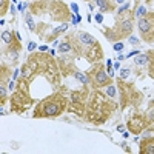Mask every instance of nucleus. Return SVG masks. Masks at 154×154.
<instances>
[{"mask_svg":"<svg viewBox=\"0 0 154 154\" xmlns=\"http://www.w3.org/2000/svg\"><path fill=\"white\" fill-rule=\"evenodd\" d=\"M20 75L26 77L31 83L35 80V77H45L54 91H57L62 86V79H63L56 56H53L48 51H45V53H42V51L29 53L26 62L20 68Z\"/></svg>","mask_w":154,"mask_h":154,"instance_id":"obj_1","label":"nucleus"},{"mask_svg":"<svg viewBox=\"0 0 154 154\" xmlns=\"http://www.w3.org/2000/svg\"><path fill=\"white\" fill-rule=\"evenodd\" d=\"M117 108L119 103L106 93L100 91V89H91L83 119L91 125H103L111 119V116L117 111Z\"/></svg>","mask_w":154,"mask_h":154,"instance_id":"obj_2","label":"nucleus"},{"mask_svg":"<svg viewBox=\"0 0 154 154\" xmlns=\"http://www.w3.org/2000/svg\"><path fill=\"white\" fill-rule=\"evenodd\" d=\"M69 97L63 91H54L48 97L42 99L34 108V119H56L68 111Z\"/></svg>","mask_w":154,"mask_h":154,"instance_id":"obj_3","label":"nucleus"},{"mask_svg":"<svg viewBox=\"0 0 154 154\" xmlns=\"http://www.w3.org/2000/svg\"><path fill=\"white\" fill-rule=\"evenodd\" d=\"M35 103V99L31 96V82L26 77L20 75L16 80V89L9 97L11 111L16 114H23Z\"/></svg>","mask_w":154,"mask_h":154,"instance_id":"obj_4","label":"nucleus"},{"mask_svg":"<svg viewBox=\"0 0 154 154\" xmlns=\"http://www.w3.org/2000/svg\"><path fill=\"white\" fill-rule=\"evenodd\" d=\"M116 86H117V89H119V109L120 111H125L128 108H134V109L140 108L145 96L134 85V82H130V80H125V79L117 77Z\"/></svg>","mask_w":154,"mask_h":154,"instance_id":"obj_5","label":"nucleus"},{"mask_svg":"<svg viewBox=\"0 0 154 154\" xmlns=\"http://www.w3.org/2000/svg\"><path fill=\"white\" fill-rule=\"evenodd\" d=\"M134 9L131 11V14L125 17V19H119L116 20L114 26H105L102 29V32L105 34V37L108 38L109 42L116 43V42H122L123 38H128L131 34H133V29H134Z\"/></svg>","mask_w":154,"mask_h":154,"instance_id":"obj_6","label":"nucleus"},{"mask_svg":"<svg viewBox=\"0 0 154 154\" xmlns=\"http://www.w3.org/2000/svg\"><path fill=\"white\" fill-rule=\"evenodd\" d=\"M89 93H91V86H88V85H82L79 89H71V91L68 93V97H69L68 112H72V114L77 116V117L83 119Z\"/></svg>","mask_w":154,"mask_h":154,"instance_id":"obj_7","label":"nucleus"},{"mask_svg":"<svg viewBox=\"0 0 154 154\" xmlns=\"http://www.w3.org/2000/svg\"><path fill=\"white\" fill-rule=\"evenodd\" d=\"M88 75V80H89V86L91 89H100V88H106L108 85L114 83V79L108 74L106 66L103 65L102 62L94 63V65L89 68L88 71H85Z\"/></svg>","mask_w":154,"mask_h":154,"instance_id":"obj_8","label":"nucleus"},{"mask_svg":"<svg viewBox=\"0 0 154 154\" xmlns=\"http://www.w3.org/2000/svg\"><path fill=\"white\" fill-rule=\"evenodd\" d=\"M72 14L74 12H71L68 5L63 3L62 0H48L45 16H49L51 20H54L57 23H66L72 20Z\"/></svg>","mask_w":154,"mask_h":154,"instance_id":"obj_9","label":"nucleus"},{"mask_svg":"<svg viewBox=\"0 0 154 154\" xmlns=\"http://www.w3.org/2000/svg\"><path fill=\"white\" fill-rule=\"evenodd\" d=\"M137 29L142 42L148 45L154 43V11H148L145 16L137 19Z\"/></svg>","mask_w":154,"mask_h":154,"instance_id":"obj_10","label":"nucleus"},{"mask_svg":"<svg viewBox=\"0 0 154 154\" xmlns=\"http://www.w3.org/2000/svg\"><path fill=\"white\" fill-rule=\"evenodd\" d=\"M149 125H151V123H149V120H148V117H146L145 111L140 112L139 109H136L133 114H130V117L126 119V128H128V131H130L133 136L142 134Z\"/></svg>","mask_w":154,"mask_h":154,"instance_id":"obj_11","label":"nucleus"},{"mask_svg":"<svg viewBox=\"0 0 154 154\" xmlns=\"http://www.w3.org/2000/svg\"><path fill=\"white\" fill-rule=\"evenodd\" d=\"M82 57L88 63H91V65H94V63H99V62L103 60L105 54H103V48H102L100 42L96 40V42L89 43V45H83L82 46Z\"/></svg>","mask_w":154,"mask_h":154,"instance_id":"obj_12","label":"nucleus"},{"mask_svg":"<svg viewBox=\"0 0 154 154\" xmlns=\"http://www.w3.org/2000/svg\"><path fill=\"white\" fill-rule=\"evenodd\" d=\"M57 59V63H59V68H60V72L63 77H68V75H72L74 71L77 69L75 66V62L74 60H66V59H62V57H56Z\"/></svg>","mask_w":154,"mask_h":154,"instance_id":"obj_13","label":"nucleus"},{"mask_svg":"<svg viewBox=\"0 0 154 154\" xmlns=\"http://www.w3.org/2000/svg\"><path fill=\"white\" fill-rule=\"evenodd\" d=\"M139 152L140 154H154V136L142 137V140L139 143Z\"/></svg>","mask_w":154,"mask_h":154,"instance_id":"obj_14","label":"nucleus"},{"mask_svg":"<svg viewBox=\"0 0 154 154\" xmlns=\"http://www.w3.org/2000/svg\"><path fill=\"white\" fill-rule=\"evenodd\" d=\"M68 26H69L68 22H66V23H62V25H59V26H57V28H54V29L51 31V32H49L46 37H43V42H45V43L56 42V40H57V37H59L62 32H65V31L68 29Z\"/></svg>","mask_w":154,"mask_h":154,"instance_id":"obj_15","label":"nucleus"},{"mask_svg":"<svg viewBox=\"0 0 154 154\" xmlns=\"http://www.w3.org/2000/svg\"><path fill=\"white\" fill-rule=\"evenodd\" d=\"M11 66H8L6 63H2V66H0V86H6L8 88V83L11 80Z\"/></svg>","mask_w":154,"mask_h":154,"instance_id":"obj_16","label":"nucleus"},{"mask_svg":"<svg viewBox=\"0 0 154 154\" xmlns=\"http://www.w3.org/2000/svg\"><path fill=\"white\" fill-rule=\"evenodd\" d=\"M94 3L99 6V9H100L102 14H105V12H114L116 8H117L112 0H96Z\"/></svg>","mask_w":154,"mask_h":154,"instance_id":"obj_17","label":"nucleus"},{"mask_svg":"<svg viewBox=\"0 0 154 154\" xmlns=\"http://www.w3.org/2000/svg\"><path fill=\"white\" fill-rule=\"evenodd\" d=\"M148 65H146V71H148V75L149 79L154 80V49H148Z\"/></svg>","mask_w":154,"mask_h":154,"instance_id":"obj_18","label":"nucleus"},{"mask_svg":"<svg viewBox=\"0 0 154 154\" xmlns=\"http://www.w3.org/2000/svg\"><path fill=\"white\" fill-rule=\"evenodd\" d=\"M77 80H79L82 85H88L89 86V80H88V75H86V72H82V71H79V68H77L75 71H74V74H72Z\"/></svg>","mask_w":154,"mask_h":154,"instance_id":"obj_19","label":"nucleus"},{"mask_svg":"<svg viewBox=\"0 0 154 154\" xmlns=\"http://www.w3.org/2000/svg\"><path fill=\"white\" fill-rule=\"evenodd\" d=\"M145 114H146L149 123H154V99H151V100L148 102V106H146V109H145Z\"/></svg>","mask_w":154,"mask_h":154,"instance_id":"obj_20","label":"nucleus"},{"mask_svg":"<svg viewBox=\"0 0 154 154\" xmlns=\"http://www.w3.org/2000/svg\"><path fill=\"white\" fill-rule=\"evenodd\" d=\"M148 12V9L143 6V5H139L137 8H134V16H136V19H140L142 16H145Z\"/></svg>","mask_w":154,"mask_h":154,"instance_id":"obj_21","label":"nucleus"},{"mask_svg":"<svg viewBox=\"0 0 154 154\" xmlns=\"http://www.w3.org/2000/svg\"><path fill=\"white\" fill-rule=\"evenodd\" d=\"M106 94L111 99H117V91H116V83H111L106 86Z\"/></svg>","mask_w":154,"mask_h":154,"instance_id":"obj_22","label":"nucleus"},{"mask_svg":"<svg viewBox=\"0 0 154 154\" xmlns=\"http://www.w3.org/2000/svg\"><path fill=\"white\" fill-rule=\"evenodd\" d=\"M9 9V0H0V16H5Z\"/></svg>","mask_w":154,"mask_h":154,"instance_id":"obj_23","label":"nucleus"},{"mask_svg":"<svg viewBox=\"0 0 154 154\" xmlns=\"http://www.w3.org/2000/svg\"><path fill=\"white\" fill-rule=\"evenodd\" d=\"M26 25H28V28H29V31L35 32L37 26H35V25H34V22H32V19H31V12H28V14H26Z\"/></svg>","mask_w":154,"mask_h":154,"instance_id":"obj_24","label":"nucleus"},{"mask_svg":"<svg viewBox=\"0 0 154 154\" xmlns=\"http://www.w3.org/2000/svg\"><path fill=\"white\" fill-rule=\"evenodd\" d=\"M131 74V68H123L122 72H120V79H125L126 80V77Z\"/></svg>","mask_w":154,"mask_h":154,"instance_id":"obj_25","label":"nucleus"},{"mask_svg":"<svg viewBox=\"0 0 154 154\" xmlns=\"http://www.w3.org/2000/svg\"><path fill=\"white\" fill-rule=\"evenodd\" d=\"M123 48H125V45H123L122 42H116V43H114V51H116V53H120V51H123Z\"/></svg>","mask_w":154,"mask_h":154,"instance_id":"obj_26","label":"nucleus"},{"mask_svg":"<svg viewBox=\"0 0 154 154\" xmlns=\"http://www.w3.org/2000/svg\"><path fill=\"white\" fill-rule=\"evenodd\" d=\"M128 38H130V43H133V45H137L140 40H139V38H136V37H133V35H130V37H128Z\"/></svg>","mask_w":154,"mask_h":154,"instance_id":"obj_27","label":"nucleus"},{"mask_svg":"<svg viewBox=\"0 0 154 154\" xmlns=\"http://www.w3.org/2000/svg\"><path fill=\"white\" fill-rule=\"evenodd\" d=\"M34 48H35V43H34V42H29V45H28L29 53H34Z\"/></svg>","mask_w":154,"mask_h":154,"instance_id":"obj_28","label":"nucleus"},{"mask_svg":"<svg viewBox=\"0 0 154 154\" xmlns=\"http://www.w3.org/2000/svg\"><path fill=\"white\" fill-rule=\"evenodd\" d=\"M71 9L74 11V14H77V12H79V8H77V5H75V3H72V5H71Z\"/></svg>","mask_w":154,"mask_h":154,"instance_id":"obj_29","label":"nucleus"},{"mask_svg":"<svg viewBox=\"0 0 154 154\" xmlns=\"http://www.w3.org/2000/svg\"><path fill=\"white\" fill-rule=\"evenodd\" d=\"M96 20H97L99 23H102V20H103V16H102V14H97V16H96Z\"/></svg>","mask_w":154,"mask_h":154,"instance_id":"obj_30","label":"nucleus"},{"mask_svg":"<svg viewBox=\"0 0 154 154\" xmlns=\"http://www.w3.org/2000/svg\"><path fill=\"white\" fill-rule=\"evenodd\" d=\"M112 2H114L116 5H117V3H122V5H123V3H125V0H112Z\"/></svg>","mask_w":154,"mask_h":154,"instance_id":"obj_31","label":"nucleus"},{"mask_svg":"<svg viewBox=\"0 0 154 154\" xmlns=\"http://www.w3.org/2000/svg\"><path fill=\"white\" fill-rule=\"evenodd\" d=\"M114 68H116V69H119V68H120V63H119V62H116V63H114Z\"/></svg>","mask_w":154,"mask_h":154,"instance_id":"obj_32","label":"nucleus"},{"mask_svg":"<svg viewBox=\"0 0 154 154\" xmlns=\"http://www.w3.org/2000/svg\"><path fill=\"white\" fill-rule=\"evenodd\" d=\"M38 49H40V51H42V53H45V51L48 49V46H40V48H38Z\"/></svg>","mask_w":154,"mask_h":154,"instance_id":"obj_33","label":"nucleus"},{"mask_svg":"<svg viewBox=\"0 0 154 154\" xmlns=\"http://www.w3.org/2000/svg\"><path fill=\"white\" fill-rule=\"evenodd\" d=\"M134 3H136V6H139L140 5V0H134Z\"/></svg>","mask_w":154,"mask_h":154,"instance_id":"obj_34","label":"nucleus"},{"mask_svg":"<svg viewBox=\"0 0 154 154\" xmlns=\"http://www.w3.org/2000/svg\"><path fill=\"white\" fill-rule=\"evenodd\" d=\"M29 2H37V0H29Z\"/></svg>","mask_w":154,"mask_h":154,"instance_id":"obj_35","label":"nucleus"}]
</instances>
